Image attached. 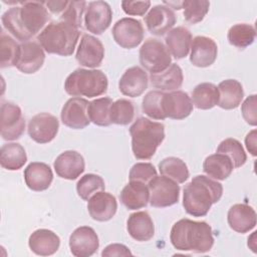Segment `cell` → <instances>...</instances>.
I'll use <instances>...</instances> for the list:
<instances>
[{"mask_svg": "<svg viewBox=\"0 0 257 257\" xmlns=\"http://www.w3.org/2000/svg\"><path fill=\"white\" fill-rule=\"evenodd\" d=\"M3 27L16 39L26 42L36 35L49 20L43 1H22L5 11L1 17ZM40 33V32H39Z\"/></svg>", "mask_w": 257, "mask_h": 257, "instance_id": "cell-1", "label": "cell"}, {"mask_svg": "<svg viewBox=\"0 0 257 257\" xmlns=\"http://www.w3.org/2000/svg\"><path fill=\"white\" fill-rule=\"evenodd\" d=\"M170 240L175 249L196 253L208 252L214 245L211 226L205 221H193L187 218L173 225Z\"/></svg>", "mask_w": 257, "mask_h": 257, "instance_id": "cell-2", "label": "cell"}, {"mask_svg": "<svg viewBox=\"0 0 257 257\" xmlns=\"http://www.w3.org/2000/svg\"><path fill=\"white\" fill-rule=\"evenodd\" d=\"M222 195V184L204 175H198L184 188L183 207L193 217H204L212 205L220 201Z\"/></svg>", "mask_w": 257, "mask_h": 257, "instance_id": "cell-3", "label": "cell"}, {"mask_svg": "<svg viewBox=\"0 0 257 257\" xmlns=\"http://www.w3.org/2000/svg\"><path fill=\"white\" fill-rule=\"evenodd\" d=\"M79 36L78 28L59 20L48 23L37 35V40L49 54L70 56L74 52Z\"/></svg>", "mask_w": 257, "mask_h": 257, "instance_id": "cell-4", "label": "cell"}, {"mask_svg": "<svg viewBox=\"0 0 257 257\" xmlns=\"http://www.w3.org/2000/svg\"><path fill=\"white\" fill-rule=\"evenodd\" d=\"M132 150L138 160H150L165 139V125L147 117H139L130 127Z\"/></svg>", "mask_w": 257, "mask_h": 257, "instance_id": "cell-5", "label": "cell"}, {"mask_svg": "<svg viewBox=\"0 0 257 257\" xmlns=\"http://www.w3.org/2000/svg\"><path fill=\"white\" fill-rule=\"evenodd\" d=\"M108 80L104 72L99 69L76 68L64 81L66 93L72 96H99L106 92Z\"/></svg>", "mask_w": 257, "mask_h": 257, "instance_id": "cell-6", "label": "cell"}, {"mask_svg": "<svg viewBox=\"0 0 257 257\" xmlns=\"http://www.w3.org/2000/svg\"><path fill=\"white\" fill-rule=\"evenodd\" d=\"M140 63L151 72L157 74L165 71L172 64V57L167 46L159 39L148 38L139 52Z\"/></svg>", "mask_w": 257, "mask_h": 257, "instance_id": "cell-7", "label": "cell"}, {"mask_svg": "<svg viewBox=\"0 0 257 257\" xmlns=\"http://www.w3.org/2000/svg\"><path fill=\"white\" fill-rule=\"evenodd\" d=\"M150 191V204L156 208H166L178 203L180 186L177 182L165 176H156L148 184Z\"/></svg>", "mask_w": 257, "mask_h": 257, "instance_id": "cell-8", "label": "cell"}, {"mask_svg": "<svg viewBox=\"0 0 257 257\" xmlns=\"http://www.w3.org/2000/svg\"><path fill=\"white\" fill-rule=\"evenodd\" d=\"M0 130L2 139L6 141L17 140L23 135L25 119L21 108L17 104L11 101L2 102Z\"/></svg>", "mask_w": 257, "mask_h": 257, "instance_id": "cell-9", "label": "cell"}, {"mask_svg": "<svg viewBox=\"0 0 257 257\" xmlns=\"http://www.w3.org/2000/svg\"><path fill=\"white\" fill-rule=\"evenodd\" d=\"M111 33L114 41L125 49H132L140 45L145 35L142 22L131 17H124L116 21Z\"/></svg>", "mask_w": 257, "mask_h": 257, "instance_id": "cell-10", "label": "cell"}, {"mask_svg": "<svg viewBox=\"0 0 257 257\" xmlns=\"http://www.w3.org/2000/svg\"><path fill=\"white\" fill-rule=\"evenodd\" d=\"M112 10L105 1L89 2L84 13V25L88 32L102 34L110 25Z\"/></svg>", "mask_w": 257, "mask_h": 257, "instance_id": "cell-11", "label": "cell"}, {"mask_svg": "<svg viewBox=\"0 0 257 257\" xmlns=\"http://www.w3.org/2000/svg\"><path fill=\"white\" fill-rule=\"evenodd\" d=\"M58 128L59 121L55 115L48 112H40L30 118L27 132L34 142L46 144L56 137Z\"/></svg>", "mask_w": 257, "mask_h": 257, "instance_id": "cell-12", "label": "cell"}, {"mask_svg": "<svg viewBox=\"0 0 257 257\" xmlns=\"http://www.w3.org/2000/svg\"><path fill=\"white\" fill-rule=\"evenodd\" d=\"M44 60L45 53L42 46L38 42L30 40L19 45L15 67L25 74H32L42 67Z\"/></svg>", "mask_w": 257, "mask_h": 257, "instance_id": "cell-13", "label": "cell"}, {"mask_svg": "<svg viewBox=\"0 0 257 257\" xmlns=\"http://www.w3.org/2000/svg\"><path fill=\"white\" fill-rule=\"evenodd\" d=\"M98 247V236L89 226L76 228L69 237V249L75 257H89L97 251Z\"/></svg>", "mask_w": 257, "mask_h": 257, "instance_id": "cell-14", "label": "cell"}, {"mask_svg": "<svg viewBox=\"0 0 257 257\" xmlns=\"http://www.w3.org/2000/svg\"><path fill=\"white\" fill-rule=\"evenodd\" d=\"M88 104L89 102L85 98L77 96L69 98L61 109L62 123L73 130H81L87 126L90 122L87 112Z\"/></svg>", "mask_w": 257, "mask_h": 257, "instance_id": "cell-15", "label": "cell"}, {"mask_svg": "<svg viewBox=\"0 0 257 257\" xmlns=\"http://www.w3.org/2000/svg\"><path fill=\"white\" fill-rule=\"evenodd\" d=\"M103 57L102 42L90 34H83L76 50V61L82 66L95 68L101 64Z\"/></svg>", "mask_w": 257, "mask_h": 257, "instance_id": "cell-16", "label": "cell"}, {"mask_svg": "<svg viewBox=\"0 0 257 257\" xmlns=\"http://www.w3.org/2000/svg\"><path fill=\"white\" fill-rule=\"evenodd\" d=\"M164 114L172 119H184L193 111V102L189 94L183 90L164 92L162 98Z\"/></svg>", "mask_w": 257, "mask_h": 257, "instance_id": "cell-17", "label": "cell"}, {"mask_svg": "<svg viewBox=\"0 0 257 257\" xmlns=\"http://www.w3.org/2000/svg\"><path fill=\"white\" fill-rule=\"evenodd\" d=\"M175 12L168 6L156 5L145 16V22L150 33L162 36L168 33L176 24Z\"/></svg>", "mask_w": 257, "mask_h": 257, "instance_id": "cell-18", "label": "cell"}, {"mask_svg": "<svg viewBox=\"0 0 257 257\" xmlns=\"http://www.w3.org/2000/svg\"><path fill=\"white\" fill-rule=\"evenodd\" d=\"M190 61L197 67H208L212 65L218 53L216 42L211 38L203 35L196 36L191 43Z\"/></svg>", "mask_w": 257, "mask_h": 257, "instance_id": "cell-19", "label": "cell"}, {"mask_svg": "<svg viewBox=\"0 0 257 257\" xmlns=\"http://www.w3.org/2000/svg\"><path fill=\"white\" fill-rule=\"evenodd\" d=\"M87 210L90 217L98 222H106L115 215L117 202L110 193L99 191L87 201Z\"/></svg>", "mask_w": 257, "mask_h": 257, "instance_id": "cell-20", "label": "cell"}, {"mask_svg": "<svg viewBox=\"0 0 257 257\" xmlns=\"http://www.w3.org/2000/svg\"><path fill=\"white\" fill-rule=\"evenodd\" d=\"M53 167L58 177L66 180H75L84 172L85 163L78 152L65 151L56 158Z\"/></svg>", "mask_w": 257, "mask_h": 257, "instance_id": "cell-21", "label": "cell"}, {"mask_svg": "<svg viewBox=\"0 0 257 257\" xmlns=\"http://www.w3.org/2000/svg\"><path fill=\"white\" fill-rule=\"evenodd\" d=\"M148 73L140 66L127 68L118 81L119 91L130 97L142 95L149 85Z\"/></svg>", "mask_w": 257, "mask_h": 257, "instance_id": "cell-22", "label": "cell"}, {"mask_svg": "<svg viewBox=\"0 0 257 257\" xmlns=\"http://www.w3.org/2000/svg\"><path fill=\"white\" fill-rule=\"evenodd\" d=\"M24 181L27 187L35 192L47 190L52 181L53 173L51 168L41 162H32L24 170Z\"/></svg>", "mask_w": 257, "mask_h": 257, "instance_id": "cell-23", "label": "cell"}, {"mask_svg": "<svg viewBox=\"0 0 257 257\" xmlns=\"http://www.w3.org/2000/svg\"><path fill=\"white\" fill-rule=\"evenodd\" d=\"M227 221L232 230L244 234L256 226V212L247 204H235L228 211Z\"/></svg>", "mask_w": 257, "mask_h": 257, "instance_id": "cell-24", "label": "cell"}, {"mask_svg": "<svg viewBox=\"0 0 257 257\" xmlns=\"http://www.w3.org/2000/svg\"><path fill=\"white\" fill-rule=\"evenodd\" d=\"M119 200L128 210L145 208L150 201L149 187L147 184L139 181H130L121 190Z\"/></svg>", "mask_w": 257, "mask_h": 257, "instance_id": "cell-25", "label": "cell"}, {"mask_svg": "<svg viewBox=\"0 0 257 257\" xmlns=\"http://www.w3.org/2000/svg\"><path fill=\"white\" fill-rule=\"evenodd\" d=\"M126 230L136 241L147 242L154 237L155 225L148 212L140 211L130 215L126 221Z\"/></svg>", "mask_w": 257, "mask_h": 257, "instance_id": "cell-26", "label": "cell"}, {"mask_svg": "<svg viewBox=\"0 0 257 257\" xmlns=\"http://www.w3.org/2000/svg\"><path fill=\"white\" fill-rule=\"evenodd\" d=\"M28 245L30 250L36 255L49 256L59 249L60 239L51 230L38 229L30 235Z\"/></svg>", "mask_w": 257, "mask_h": 257, "instance_id": "cell-27", "label": "cell"}, {"mask_svg": "<svg viewBox=\"0 0 257 257\" xmlns=\"http://www.w3.org/2000/svg\"><path fill=\"white\" fill-rule=\"evenodd\" d=\"M165 41L170 54L176 59H182L189 54L192 43V34L188 28L178 26L168 32Z\"/></svg>", "mask_w": 257, "mask_h": 257, "instance_id": "cell-28", "label": "cell"}, {"mask_svg": "<svg viewBox=\"0 0 257 257\" xmlns=\"http://www.w3.org/2000/svg\"><path fill=\"white\" fill-rule=\"evenodd\" d=\"M218 105L223 109H234L238 107L244 97L242 84L236 79H225L219 83Z\"/></svg>", "mask_w": 257, "mask_h": 257, "instance_id": "cell-29", "label": "cell"}, {"mask_svg": "<svg viewBox=\"0 0 257 257\" xmlns=\"http://www.w3.org/2000/svg\"><path fill=\"white\" fill-rule=\"evenodd\" d=\"M151 84L161 91L178 90L183 84V70L177 63H172L165 71L151 74Z\"/></svg>", "mask_w": 257, "mask_h": 257, "instance_id": "cell-30", "label": "cell"}, {"mask_svg": "<svg viewBox=\"0 0 257 257\" xmlns=\"http://www.w3.org/2000/svg\"><path fill=\"white\" fill-rule=\"evenodd\" d=\"M234 166L229 157L216 153L207 157L203 163L204 173L211 179L223 181L233 172Z\"/></svg>", "mask_w": 257, "mask_h": 257, "instance_id": "cell-31", "label": "cell"}, {"mask_svg": "<svg viewBox=\"0 0 257 257\" xmlns=\"http://www.w3.org/2000/svg\"><path fill=\"white\" fill-rule=\"evenodd\" d=\"M26 162V152L20 144L8 143L2 146L0 151V164L2 168L9 171H16L21 169Z\"/></svg>", "mask_w": 257, "mask_h": 257, "instance_id": "cell-32", "label": "cell"}, {"mask_svg": "<svg viewBox=\"0 0 257 257\" xmlns=\"http://www.w3.org/2000/svg\"><path fill=\"white\" fill-rule=\"evenodd\" d=\"M192 102L199 109H211L219 102L218 87L211 82H202L192 92Z\"/></svg>", "mask_w": 257, "mask_h": 257, "instance_id": "cell-33", "label": "cell"}, {"mask_svg": "<svg viewBox=\"0 0 257 257\" xmlns=\"http://www.w3.org/2000/svg\"><path fill=\"white\" fill-rule=\"evenodd\" d=\"M159 171L162 176L170 178L178 184L185 183L190 177V173L185 162L176 157H169L162 160L159 163Z\"/></svg>", "mask_w": 257, "mask_h": 257, "instance_id": "cell-34", "label": "cell"}, {"mask_svg": "<svg viewBox=\"0 0 257 257\" xmlns=\"http://www.w3.org/2000/svg\"><path fill=\"white\" fill-rule=\"evenodd\" d=\"M255 37V28L247 23H237L231 26L227 33L229 43L240 49H244L251 45L254 42Z\"/></svg>", "mask_w": 257, "mask_h": 257, "instance_id": "cell-35", "label": "cell"}, {"mask_svg": "<svg viewBox=\"0 0 257 257\" xmlns=\"http://www.w3.org/2000/svg\"><path fill=\"white\" fill-rule=\"evenodd\" d=\"M112 102L110 97H99L90 101L87 108L89 120L99 126H108L111 124L109 110Z\"/></svg>", "mask_w": 257, "mask_h": 257, "instance_id": "cell-36", "label": "cell"}, {"mask_svg": "<svg viewBox=\"0 0 257 257\" xmlns=\"http://www.w3.org/2000/svg\"><path fill=\"white\" fill-rule=\"evenodd\" d=\"M109 117L111 123L126 125L134 120L135 105L133 101L119 98L112 102L109 110Z\"/></svg>", "mask_w": 257, "mask_h": 257, "instance_id": "cell-37", "label": "cell"}, {"mask_svg": "<svg viewBox=\"0 0 257 257\" xmlns=\"http://www.w3.org/2000/svg\"><path fill=\"white\" fill-rule=\"evenodd\" d=\"M216 153L224 154L230 158L233 163L234 169L242 167L247 161V155L241 143L233 138L225 139L220 143Z\"/></svg>", "mask_w": 257, "mask_h": 257, "instance_id": "cell-38", "label": "cell"}, {"mask_svg": "<svg viewBox=\"0 0 257 257\" xmlns=\"http://www.w3.org/2000/svg\"><path fill=\"white\" fill-rule=\"evenodd\" d=\"M105 184L103 179L95 174H86L82 176L76 184L77 195L84 201L99 191H104Z\"/></svg>", "mask_w": 257, "mask_h": 257, "instance_id": "cell-39", "label": "cell"}, {"mask_svg": "<svg viewBox=\"0 0 257 257\" xmlns=\"http://www.w3.org/2000/svg\"><path fill=\"white\" fill-rule=\"evenodd\" d=\"M164 92L161 90H151L149 91L143 98L142 101V109L145 114L153 119L164 120L166 118L163 106H162V98Z\"/></svg>", "mask_w": 257, "mask_h": 257, "instance_id": "cell-40", "label": "cell"}, {"mask_svg": "<svg viewBox=\"0 0 257 257\" xmlns=\"http://www.w3.org/2000/svg\"><path fill=\"white\" fill-rule=\"evenodd\" d=\"M210 2L206 0H187L182 1L185 20L191 24L201 22L209 11Z\"/></svg>", "mask_w": 257, "mask_h": 257, "instance_id": "cell-41", "label": "cell"}, {"mask_svg": "<svg viewBox=\"0 0 257 257\" xmlns=\"http://www.w3.org/2000/svg\"><path fill=\"white\" fill-rule=\"evenodd\" d=\"M19 45L11 36L5 32L1 33V68L15 66Z\"/></svg>", "mask_w": 257, "mask_h": 257, "instance_id": "cell-42", "label": "cell"}, {"mask_svg": "<svg viewBox=\"0 0 257 257\" xmlns=\"http://www.w3.org/2000/svg\"><path fill=\"white\" fill-rule=\"evenodd\" d=\"M85 1H69L65 10L59 16V20L79 29L81 27L83 13H85Z\"/></svg>", "mask_w": 257, "mask_h": 257, "instance_id": "cell-43", "label": "cell"}, {"mask_svg": "<svg viewBox=\"0 0 257 257\" xmlns=\"http://www.w3.org/2000/svg\"><path fill=\"white\" fill-rule=\"evenodd\" d=\"M157 174L156 168L151 163H137L135 164L130 171V181H139L145 184H149Z\"/></svg>", "mask_w": 257, "mask_h": 257, "instance_id": "cell-44", "label": "cell"}, {"mask_svg": "<svg viewBox=\"0 0 257 257\" xmlns=\"http://www.w3.org/2000/svg\"><path fill=\"white\" fill-rule=\"evenodd\" d=\"M151 1H121L123 12L132 16H143L149 10Z\"/></svg>", "mask_w": 257, "mask_h": 257, "instance_id": "cell-45", "label": "cell"}, {"mask_svg": "<svg viewBox=\"0 0 257 257\" xmlns=\"http://www.w3.org/2000/svg\"><path fill=\"white\" fill-rule=\"evenodd\" d=\"M241 112L243 118L247 123L251 125H256L257 116H256V94L249 95L243 102L241 106Z\"/></svg>", "mask_w": 257, "mask_h": 257, "instance_id": "cell-46", "label": "cell"}, {"mask_svg": "<svg viewBox=\"0 0 257 257\" xmlns=\"http://www.w3.org/2000/svg\"><path fill=\"white\" fill-rule=\"evenodd\" d=\"M133 253L131 250L123 244L113 243L107 245L101 252L102 257L108 256H132Z\"/></svg>", "mask_w": 257, "mask_h": 257, "instance_id": "cell-47", "label": "cell"}, {"mask_svg": "<svg viewBox=\"0 0 257 257\" xmlns=\"http://www.w3.org/2000/svg\"><path fill=\"white\" fill-rule=\"evenodd\" d=\"M69 1H46V8L53 14H62V12L67 7Z\"/></svg>", "mask_w": 257, "mask_h": 257, "instance_id": "cell-48", "label": "cell"}, {"mask_svg": "<svg viewBox=\"0 0 257 257\" xmlns=\"http://www.w3.org/2000/svg\"><path fill=\"white\" fill-rule=\"evenodd\" d=\"M245 145L247 150L252 156L257 155V148H256V130L251 131L245 138Z\"/></svg>", "mask_w": 257, "mask_h": 257, "instance_id": "cell-49", "label": "cell"}]
</instances>
